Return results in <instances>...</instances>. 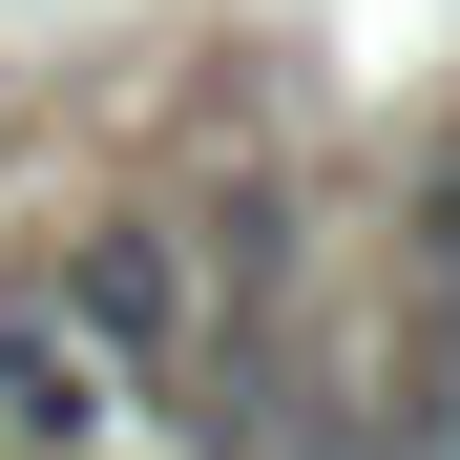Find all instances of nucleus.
<instances>
[{
	"label": "nucleus",
	"mask_w": 460,
	"mask_h": 460,
	"mask_svg": "<svg viewBox=\"0 0 460 460\" xmlns=\"http://www.w3.org/2000/svg\"><path fill=\"white\" fill-rule=\"evenodd\" d=\"M42 293H63V335H84L105 376H189V230L105 209V230H84V252H63Z\"/></svg>",
	"instance_id": "1"
},
{
	"label": "nucleus",
	"mask_w": 460,
	"mask_h": 460,
	"mask_svg": "<svg viewBox=\"0 0 460 460\" xmlns=\"http://www.w3.org/2000/svg\"><path fill=\"white\" fill-rule=\"evenodd\" d=\"M0 419H22V439H84L105 419V356L63 335V293H0Z\"/></svg>",
	"instance_id": "2"
},
{
	"label": "nucleus",
	"mask_w": 460,
	"mask_h": 460,
	"mask_svg": "<svg viewBox=\"0 0 460 460\" xmlns=\"http://www.w3.org/2000/svg\"><path fill=\"white\" fill-rule=\"evenodd\" d=\"M419 460H460V356H439V419H419Z\"/></svg>",
	"instance_id": "3"
}]
</instances>
